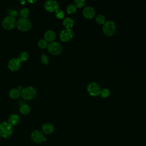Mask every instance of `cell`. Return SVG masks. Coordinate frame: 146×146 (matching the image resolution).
<instances>
[{
  "mask_svg": "<svg viewBox=\"0 0 146 146\" xmlns=\"http://www.w3.org/2000/svg\"><path fill=\"white\" fill-rule=\"evenodd\" d=\"M13 126L8 122L4 121L0 124V136L2 138H8L13 133Z\"/></svg>",
  "mask_w": 146,
  "mask_h": 146,
  "instance_id": "cell-1",
  "label": "cell"
},
{
  "mask_svg": "<svg viewBox=\"0 0 146 146\" xmlns=\"http://www.w3.org/2000/svg\"><path fill=\"white\" fill-rule=\"evenodd\" d=\"M16 26L18 29L21 31L26 32L31 29L32 27V23L29 19L21 18L18 21H17Z\"/></svg>",
  "mask_w": 146,
  "mask_h": 146,
  "instance_id": "cell-2",
  "label": "cell"
},
{
  "mask_svg": "<svg viewBox=\"0 0 146 146\" xmlns=\"http://www.w3.org/2000/svg\"><path fill=\"white\" fill-rule=\"evenodd\" d=\"M36 95V90L33 86L26 87L21 91V96L25 100H30L34 99Z\"/></svg>",
  "mask_w": 146,
  "mask_h": 146,
  "instance_id": "cell-3",
  "label": "cell"
},
{
  "mask_svg": "<svg viewBox=\"0 0 146 146\" xmlns=\"http://www.w3.org/2000/svg\"><path fill=\"white\" fill-rule=\"evenodd\" d=\"M17 21L15 18L9 15L5 17L2 21V27L7 30H10L14 28L16 26Z\"/></svg>",
  "mask_w": 146,
  "mask_h": 146,
  "instance_id": "cell-4",
  "label": "cell"
},
{
  "mask_svg": "<svg viewBox=\"0 0 146 146\" xmlns=\"http://www.w3.org/2000/svg\"><path fill=\"white\" fill-rule=\"evenodd\" d=\"M47 50L48 52L52 55H58L62 52L63 48L61 44L59 42L56 41H53L50 42L48 44Z\"/></svg>",
  "mask_w": 146,
  "mask_h": 146,
  "instance_id": "cell-5",
  "label": "cell"
},
{
  "mask_svg": "<svg viewBox=\"0 0 146 146\" xmlns=\"http://www.w3.org/2000/svg\"><path fill=\"white\" fill-rule=\"evenodd\" d=\"M116 31L115 23L112 21H108L103 26V31L107 36H112Z\"/></svg>",
  "mask_w": 146,
  "mask_h": 146,
  "instance_id": "cell-6",
  "label": "cell"
},
{
  "mask_svg": "<svg viewBox=\"0 0 146 146\" xmlns=\"http://www.w3.org/2000/svg\"><path fill=\"white\" fill-rule=\"evenodd\" d=\"M87 91L88 94L92 96H97L100 94L101 88L99 85L96 82H91L87 86Z\"/></svg>",
  "mask_w": 146,
  "mask_h": 146,
  "instance_id": "cell-7",
  "label": "cell"
},
{
  "mask_svg": "<svg viewBox=\"0 0 146 146\" xmlns=\"http://www.w3.org/2000/svg\"><path fill=\"white\" fill-rule=\"evenodd\" d=\"M44 7L48 12H56L59 7L58 2L55 0H48L44 2Z\"/></svg>",
  "mask_w": 146,
  "mask_h": 146,
  "instance_id": "cell-8",
  "label": "cell"
},
{
  "mask_svg": "<svg viewBox=\"0 0 146 146\" xmlns=\"http://www.w3.org/2000/svg\"><path fill=\"white\" fill-rule=\"evenodd\" d=\"M74 32L71 29H64L59 34L60 39L62 42H68L72 39Z\"/></svg>",
  "mask_w": 146,
  "mask_h": 146,
  "instance_id": "cell-9",
  "label": "cell"
},
{
  "mask_svg": "<svg viewBox=\"0 0 146 146\" xmlns=\"http://www.w3.org/2000/svg\"><path fill=\"white\" fill-rule=\"evenodd\" d=\"M21 62L18 58H14L11 59L7 64L8 68L11 71H17L18 70L21 66Z\"/></svg>",
  "mask_w": 146,
  "mask_h": 146,
  "instance_id": "cell-10",
  "label": "cell"
},
{
  "mask_svg": "<svg viewBox=\"0 0 146 146\" xmlns=\"http://www.w3.org/2000/svg\"><path fill=\"white\" fill-rule=\"evenodd\" d=\"M31 138L32 140L36 143H40L46 140L43 133L39 130L34 131L31 134Z\"/></svg>",
  "mask_w": 146,
  "mask_h": 146,
  "instance_id": "cell-11",
  "label": "cell"
},
{
  "mask_svg": "<svg viewBox=\"0 0 146 146\" xmlns=\"http://www.w3.org/2000/svg\"><path fill=\"white\" fill-rule=\"evenodd\" d=\"M95 14L94 9L91 6L86 7L83 10V16L87 19H92Z\"/></svg>",
  "mask_w": 146,
  "mask_h": 146,
  "instance_id": "cell-12",
  "label": "cell"
},
{
  "mask_svg": "<svg viewBox=\"0 0 146 146\" xmlns=\"http://www.w3.org/2000/svg\"><path fill=\"white\" fill-rule=\"evenodd\" d=\"M44 38L47 42H51L54 41L55 39L56 38V34L54 31L52 30H48L44 33Z\"/></svg>",
  "mask_w": 146,
  "mask_h": 146,
  "instance_id": "cell-13",
  "label": "cell"
},
{
  "mask_svg": "<svg viewBox=\"0 0 146 146\" xmlns=\"http://www.w3.org/2000/svg\"><path fill=\"white\" fill-rule=\"evenodd\" d=\"M42 131L46 135H50L54 131V127L53 125L49 123H44L42 125Z\"/></svg>",
  "mask_w": 146,
  "mask_h": 146,
  "instance_id": "cell-14",
  "label": "cell"
},
{
  "mask_svg": "<svg viewBox=\"0 0 146 146\" xmlns=\"http://www.w3.org/2000/svg\"><path fill=\"white\" fill-rule=\"evenodd\" d=\"M19 120L20 118L19 116L14 113L10 115L8 118V123H10L12 126L18 124L19 122Z\"/></svg>",
  "mask_w": 146,
  "mask_h": 146,
  "instance_id": "cell-15",
  "label": "cell"
},
{
  "mask_svg": "<svg viewBox=\"0 0 146 146\" xmlns=\"http://www.w3.org/2000/svg\"><path fill=\"white\" fill-rule=\"evenodd\" d=\"M9 96L13 99H17L21 96V91L18 88H12L9 92Z\"/></svg>",
  "mask_w": 146,
  "mask_h": 146,
  "instance_id": "cell-16",
  "label": "cell"
},
{
  "mask_svg": "<svg viewBox=\"0 0 146 146\" xmlns=\"http://www.w3.org/2000/svg\"><path fill=\"white\" fill-rule=\"evenodd\" d=\"M63 25L66 29H71L74 25V21L70 17H67L64 19Z\"/></svg>",
  "mask_w": 146,
  "mask_h": 146,
  "instance_id": "cell-17",
  "label": "cell"
},
{
  "mask_svg": "<svg viewBox=\"0 0 146 146\" xmlns=\"http://www.w3.org/2000/svg\"><path fill=\"white\" fill-rule=\"evenodd\" d=\"M19 111L23 115H27L29 113L30 111V107L27 104H23L19 108Z\"/></svg>",
  "mask_w": 146,
  "mask_h": 146,
  "instance_id": "cell-18",
  "label": "cell"
},
{
  "mask_svg": "<svg viewBox=\"0 0 146 146\" xmlns=\"http://www.w3.org/2000/svg\"><path fill=\"white\" fill-rule=\"evenodd\" d=\"M29 53L26 51H23L19 54L18 58L21 62H23L27 60V59H29Z\"/></svg>",
  "mask_w": 146,
  "mask_h": 146,
  "instance_id": "cell-19",
  "label": "cell"
},
{
  "mask_svg": "<svg viewBox=\"0 0 146 146\" xmlns=\"http://www.w3.org/2000/svg\"><path fill=\"white\" fill-rule=\"evenodd\" d=\"M95 21L99 25H104L106 21V18L102 14H99L96 17Z\"/></svg>",
  "mask_w": 146,
  "mask_h": 146,
  "instance_id": "cell-20",
  "label": "cell"
},
{
  "mask_svg": "<svg viewBox=\"0 0 146 146\" xmlns=\"http://www.w3.org/2000/svg\"><path fill=\"white\" fill-rule=\"evenodd\" d=\"M29 14H30V11L29 9L26 7L22 8L20 11V15L22 17V18H28Z\"/></svg>",
  "mask_w": 146,
  "mask_h": 146,
  "instance_id": "cell-21",
  "label": "cell"
},
{
  "mask_svg": "<svg viewBox=\"0 0 146 146\" xmlns=\"http://www.w3.org/2000/svg\"><path fill=\"white\" fill-rule=\"evenodd\" d=\"M48 42L44 39H40L38 42V46L39 48L42 49H44L46 48H47L48 46Z\"/></svg>",
  "mask_w": 146,
  "mask_h": 146,
  "instance_id": "cell-22",
  "label": "cell"
},
{
  "mask_svg": "<svg viewBox=\"0 0 146 146\" xmlns=\"http://www.w3.org/2000/svg\"><path fill=\"white\" fill-rule=\"evenodd\" d=\"M66 10H67V13L68 14H72V13H74L76 11V7L74 5V4H70L67 6Z\"/></svg>",
  "mask_w": 146,
  "mask_h": 146,
  "instance_id": "cell-23",
  "label": "cell"
},
{
  "mask_svg": "<svg viewBox=\"0 0 146 146\" xmlns=\"http://www.w3.org/2000/svg\"><path fill=\"white\" fill-rule=\"evenodd\" d=\"M55 16L58 19H62L64 17V12L63 10L62 9H58L56 12H55Z\"/></svg>",
  "mask_w": 146,
  "mask_h": 146,
  "instance_id": "cell-24",
  "label": "cell"
},
{
  "mask_svg": "<svg viewBox=\"0 0 146 146\" xmlns=\"http://www.w3.org/2000/svg\"><path fill=\"white\" fill-rule=\"evenodd\" d=\"M100 95L102 96V98H107L110 96V91L107 88H103V90H101V92H100Z\"/></svg>",
  "mask_w": 146,
  "mask_h": 146,
  "instance_id": "cell-25",
  "label": "cell"
},
{
  "mask_svg": "<svg viewBox=\"0 0 146 146\" xmlns=\"http://www.w3.org/2000/svg\"><path fill=\"white\" fill-rule=\"evenodd\" d=\"M84 0H75L74 1V5L76 7H82L85 4Z\"/></svg>",
  "mask_w": 146,
  "mask_h": 146,
  "instance_id": "cell-26",
  "label": "cell"
},
{
  "mask_svg": "<svg viewBox=\"0 0 146 146\" xmlns=\"http://www.w3.org/2000/svg\"><path fill=\"white\" fill-rule=\"evenodd\" d=\"M40 60L41 62L44 64V65H47L49 63V59L48 58V56L47 55H46L45 54H43L41 57H40Z\"/></svg>",
  "mask_w": 146,
  "mask_h": 146,
  "instance_id": "cell-27",
  "label": "cell"
},
{
  "mask_svg": "<svg viewBox=\"0 0 146 146\" xmlns=\"http://www.w3.org/2000/svg\"><path fill=\"white\" fill-rule=\"evenodd\" d=\"M10 16L15 18L17 15V11L16 10H12L11 12L10 13Z\"/></svg>",
  "mask_w": 146,
  "mask_h": 146,
  "instance_id": "cell-28",
  "label": "cell"
},
{
  "mask_svg": "<svg viewBox=\"0 0 146 146\" xmlns=\"http://www.w3.org/2000/svg\"><path fill=\"white\" fill-rule=\"evenodd\" d=\"M27 2L33 4V3H34L35 2H36V1H27Z\"/></svg>",
  "mask_w": 146,
  "mask_h": 146,
  "instance_id": "cell-29",
  "label": "cell"
}]
</instances>
